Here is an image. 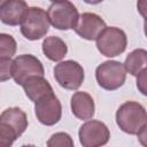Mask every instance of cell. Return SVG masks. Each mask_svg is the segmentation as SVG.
<instances>
[{
    "label": "cell",
    "mask_w": 147,
    "mask_h": 147,
    "mask_svg": "<svg viewBox=\"0 0 147 147\" xmlns=\"http://www.w3.org/2000/svg\"><path fill=\"white\" fill-rule=\"evenodd\" d=\"M26 114L18 107L5 109L0 115V145L9 147L28 127Z\"/></svg>",
    "instance_id": "1"
},
{
    "label": "cell",
    "mask_w": 147,
    "mask_h": 147,
    "mask_svg": "<svg viewBox=\"0 0 147 147\" xmlns=\"http://www.w3.org/2000/svg\"><path fill=\"white\" fill-rule=\"evenodd\" d=\"M118 127L127 134H137L147 123V110L137 101H126L116 111Z\"/></svg>",
    "instance_id": "2"
},
{
    "label": "cell",
    "mask_w": 147,
    "mask_h": 147,
    "mask_svg": "<svg viewBox=\"0 0 147 147\" xmlns=\"http://www.w3.org/2000/svg\"><path fill=\"white\" fill-rule=\"evenodd\" d=\"M49 18L47 11L40 7H29L21 25L22 34L29 40H38L46 36L49 30Z\"/></svg>",
    "instance_id": "3"
},
{
    "label": "cell",
    "mask_w": 147,
    "mask_h": 147,
    "mask_svg": "<svg viewBox=\"0 0 147 147\" xmlns=\"http://www.w3.org/2000/svg\"><path fill=\"white\" fill-rule=\"evenodd\" d=\"M95 78L100 87L107 91H115L123 86L126 79L125 65L118 61H105L95 69Z\"/></svg>",
    "instance_id": "4"
},
{
    "label": "cell",
    "mask_w": 147,
    "mask_h": 147,
    "mask_svg": "<svg viewBox=\"0 0 147 147\" xmlns=\"http://www.w3.org/2000/svg\"><path fill=\"white\" fill-rule=\"evenodd\" d=\"M127 46L125 32L116 26H106L96 38L98 51L107 57H114L122 54Z\"/></svg>",
    "instance_id": "5"
},
{
    "label": "cell",
    "mask_w": 147,
    "mask_h": 147,
    "mask_svg": "<svg viewBox=\"0 0 147 147\" xmlns=\"http://www.w3.org/2000/svg\"><path fill=\"white\" fill-rule=\"evenodd\" d=\"M51 24L57 30H70L77 25L79 14L76 6L68 1L61 0L53 2L47 10Z\"/></svg>",
    "instance_id": "6"
},
{
    "label": "cell",
    "mask_w": 147,
    "mask_h": 147,
    "mask_svg": "<svg viewBox=\"0 0 147 147\" xmlns=\"http://www.w3.org/2000/svg\"><path fill=\"white\" fill-rule=\"evenodd\" d=\"M54 78L57 84L65 90H78L84 82L85 74L83 67L74 61L67 60L54 67Z\"/></svg>",
    "instance_id": "7"
},
{
    "label": "cell",
    "mask_w": 147,
    "mask_h": 147,
    "mask_svg": "<svg viewBox=\"0 0 147 147\" xmlns=\"http://www.w3.org/2000/svg\"><path fill=\"white\" fill-rule=\"evenodd\" d=\"M45 70L41 61L31 54H22L13 60L11 77L17 85H23L33 76H44Z\"/></svg>",
    "instance_id": "8"
},
{
    "label": "cell",
    "mask_w": 147,
    "mask_h": 147,
    "mask_svg": "<svg viewBox=\"0 0 147 147\" xmlns=\"http://www.w3.org/2000/svg\"><path fill=\"white\" fill-rule=\"evenodd\" d=\"M78 137L83 147H99L109 141L110 132L103 122L91 119L79 127Z\"/></svg>",
    "instance_id": "9"
},
{
    "label": "cell",
    "mask_w": 147,
    "mask_h": 147,
    "mask_svg": "<svg viewBox=\"0 0 147 147\" xmlns=\"http://www.w3.org/2000/svg\"><path fill=\"white\" fill-rule=\"evenodd\" d=\"M34 113L37 119L47 126H52L61 119L62 106L57 96L53 92L47 93L34 102Z\"/></svg>",
    "instance_id": "10"
},
{
    "label": "cell",
    "mask_w": 147,
    "mask_h": 147,
    "mask_svg": "<svg viewBox=\"0 0 147 147\" xmlns=\"http://www.w3.org/2000/svg\"><path fill=\"white\" fill-rule=\"evenodd\" d=\"M106 22L94 13H83L79 15L77 25L75 26L76 33L86 40H96L99 34L105 30Z\"/></svg>",
    "instance_id": "11"
},
{
    "label": "cell",
    "mask_w": 147,
    "mask_h": 147,
    "mask_svg": "<svg viewBox=\"0 0 147 147\" xmlns=\"http://www.w3.org/2000/svg\"><path fill=\"white\" fill-rule=\"evenodd\" d=\"M29 7L24 0H5L0 5V20L3 24L15 26L22 23Z\"/></svg>",
    "instance_id": "12"
},
{
    "label": "cell",
    "mask_w": 147,
    "mask_h": 147,
    "mask_svg": "<svg viewBox=\"0 0 147 147\" xmlns=\"http://www.w3.org/2000/svg\"><path fill=\"white\" fill-rule=\"evenodd\" d=\"M70 107L74 116L78 119H91L95 114L93 98L86 92H76L71 96Z\"/></svg>",
    "instance_id": "13"
},
{
    "label": "cell",
    "mask_w": 147,
    "mask_h": 147,
    "mask_svg": "<svg viewBox=\"0 0 147 147\" xmlns=\"http://www.w3.org/2000/svg\"><path fill=\"white\" fill-rule=\"evenodd\" d=\"M25 95L32 101L36 102L41 96L46 95L49 92H53V88L47 79L44 78V76H33L30 77L24 82L22 85Z\"/></svg>",
    "instance_id": "14"
},
{
    "label": "cell",
    "mask_w": 147,
    "mask_h": 147,
    "mask_svg": "<svg viewBox=\"0 0 147 147\" xmlns=\"http://www.w3.org/2000/svg\"><path fill=\"white\" fill-rule=\"evenodd\" d=\"M41 48L45 56L53 62L61 61L67 55V52H68L67 44L56 36H51L45 38L42 41Z\"/></svg>",
    "instance_id": "15"
},
{
    "label": "cell",
    "mask_w": 147,
    "mask_h": 147,
    "mask_svg": "<svg viewBox=\"0 0 147 147\" xmlns=\"http://www.w3.org/2000/svg\"><path fill=\"white\" fill-rule=\"evenodd\" d=\"M126 71L132 76H138L140 71L147 68V51L137 48L129 53L124 62Z\"/></svg>",
    "instance_id": "16"
},
{
    "label": "cell",
    "mask_w": 147,
    "mask_h": 147,
    "mask_svg": "<svg viewBox=\"0 0 147 147\" xmlns=\"http://www.w3.org/2000/svg\"><path fill=\"white\" fill-rule=\"evenodd\" d=\"M16 41L10 34H0V57H11L16 53Z\"/></svg>",
    "instance_id": "17"
},
{
    "label": "cell",
    "mask_w": 147,
    "mask_h": 147,
    "mask_svg": "<svg viewBox=\"0 0 147 147\" xmlns=\"http://www.w3.org/2000/svg\"><path fill=\"white\" fill-rule=\"evenodd\" d=\"M47 146H74V140L65 132L54 133L47 141Z\"/></svg>",
    "instance_id": "18"
},
{
    "label": "cell",
    "mask_w": 147,
    "mask_h": 147,
    "mask_svg": "<svg viewBox=\"0 0 147 147\" xmlns=\"http://www.w3.org/2000/svg\"><path fill=\"white\" fill-rule=\"evenodd\" d=\"M11 65L13 61L10 57H0V79L1 82H5L11 77Z\"/></svg>",
    "instance_id": "19"
},
{
    "label": "cell",
    "mask_w": 147,
    "mask_h": 147,
    "mask_svg": "<svg viewBox=\"0 0 147 147\" xmlns=\"http://www.w3.org/2000/svg\"><path fill=\"white\" fill-rule=\"evenodd\" d=\"M136 84H137L138 91H139L142 95L147 96V68H145L142 71H140V72L138 74Z\"/></svg>",
    "instance_id": "20"
},
{
    "label": "cell",
    "mask_w": 147,
    "mask_h": 147,
    "mask_svg": "<svg viewBox=\"0 0 147 147\" xmlns=\"http://www.w3.org/2000/svg\"><path fill=\"white\" fill-rule=\"evenodd\" d=\"M137 137H138L139 142H140L142 146L147 147V123H146V124L138 131Z\"/></svg>",
    "instance_id": "21"
},
{
    "label": "cell",
    "mask_w": 147,
    "mask_h": 147,
    "mask_svg": "<svg viewBox=\"0 0 147 147\" xmlns=\"http://www.w3.org/2000/svg\"><path fill=\"white\" fill-rule=\"evenodd\" d=\"M137 9L142 17H147V0H137Z\"/></svg>",
    "instance_id": "22"
},
{
    "label": "cell",
    "mask_w": 147,
    "mask_h": 147,
    "mask_svg": "<svg viewBox=\"0 0 147 147\" xmlns=\"http://www.w3.org/2000/svg\"><path fill=\"white\" fill-rule=\"evenodd\" d=\"M83 1L86 2V3H88V5H98V3L102 2L103 0H83Z\"/></svg>",
    "instance_id": "23"
},
{
    "label": "cell",
    "mask_w": 147,
    "mask_h": 147,
    "mask_svg": "<svg viewBox=\"0 0 147 147\" xmlns=\"http://www.w3.org/2000/svg\"><path fill=\"white\" fill-rule=\"evenodd\" d=\"M144 32H145V36L147 37V17L145 18V22H144Z\"/></svg>",
    "instance_id": "24"
},
{
    "label": "cell",
    "mask_w": 147,
    "mask_h": 147,
    "mask_svg": "<svg viewBox=\"0 0 147 147\" xmlns=\"http://www.w3.org/2000/svg\"><path fill=\"white\" fill-rule=\"evenodd\" d=\"M49 1H52V2H56V1H61V0H49Z\"/></svg>",
    "instance_id": "25"
}]
</instances>
